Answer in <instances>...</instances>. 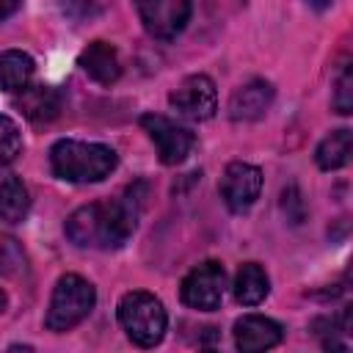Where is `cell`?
Masks as SVG:
<instances>
[{"mask_svg": "<svg viewBox=\"0 0 353 353\" xmlns=\"http://www.w3.org/2000/svg\"><path fill=\"white\" fill-rule=\"evenodd\" d=\"M226 292V270L221 262H199L179 284V298L196 312H215Z\"/></svg>", "mask_w": 353, "mask_h": 353, "instance_id": "5", "label": "cell"}, {"mask_svg": "<svg viewBox=\"0 0 353 353\" xmlns=\"http://www.w3.org/2000/svg\"><path fill=\"white\" fill-rule=\"evenodd\" d=\"M80 66H83V72H85L91 80H97V83H102V85H110V83H116V80L121 77L119 52H116L113 44H108V41H102V39L91 41V44L80 52Z\"/></svg>", "mask_w": 353, "mask_h": 353, "instance_id": "12", "label": "cell"}, {"mask_svg": "<svg viewBox=\"0 0 353 353\" xmlns=\"http://www.w3.org/2000/svg\"><path fill=\"white\" fill-rule=\"evenodd\" d=\"M17 108L25 119L47 124L61 113V94L52 85H25L17 97Z\"/></svg>", "mask_w": 353, "mask_h": 353, "instance_id": "13", "label": "cell"}, {"mask_svg": "<svg viewBox=\"0 0 353 353\" xmlns=\"http://www.w3.org/2000/svg\"><path fill=\"white\" fill-rule=\"evenodd\" d=\"M138 124L143 127V132L149 135V141L157 149V157L163 165H179L190 149H193V132L160 113H143L138 119Z\"/></svg>", "mask_w": 353, "mask_h": 353, "instance_id": "6", "label": "cell"}, {"mask_svg": "<svg viewBox=\"0 0 353 353\" xmlns=\"http://www.w3.org/2000/svg\"><path fill=\"white\" fill-rule=\"evenodd\" d=\"M193 14V0H138V17L149 36L174 39L185 30Z\"/></svg>", "mask_w": 353, "mask_h": 353, "instance_id": "8", "label": "cell"}, {"mask_svg": "<svg viewBox=\"0 0 353 353\" xmlns=\"http://www.w3.org/2000/svg\"><path fill=\"white\" fill-rule=\"evenodd\" d=\"M171 108L190 119V121H207L218 110V91L212 77L207 74H188L171 94H168Z\"/></svg>", "mask_w": 353, "mask_h": 353, "instance_id": "7", "label": "cell"}, {"mask_svg": "<svg viewBox=\"0 0 353 353\" xmlns=\"http://www.w3.org/2000/svg\"><path fill=\"white\" fill-rule=\"evenodd\" d=\"M116 314H119V325L124 328L130 342H135L138 347H154L165 336L168 314H165L160 298H154L146 290L124 292L116 306Z\"/></svg>", "mask_w": 353, "mask_h": 353, "instance_id": "4", "label": "cell"}, {"mask_svg": "<svg viewBox=\"0 0 353 353\" xmlns=\"http://www.w3.org/2000/svg\"><path fill=\"white\" fill-rule=\"evenodd\" d=\"M284 331L276 320L265 314H243L234 323V345L243 353H262L281 342Z\"/></svg>", "mask_w": 353, "mask_h": 353, "instance_id": "10", "label": "cell"}, {"mask_svg": "<svg viewBox=\"0 0 353 353\" xmlns=\"http://www.w3.org/2000/svg\"><path fill=\"white\" fill-rule=\"evenodd\" d=\"M94 303H97L94 284L77 273H63L52 287L47 314H44V328L55 334L72 331L77 323H83L91 314Z\"/></svg>", "mask_w": 353, "mask_h": 353, "instance_id": "3", "label": "cell"}, {"mask_svg": "<svg viewBox=\"0 0 353 353\" xmlns=\"http://www.w3.org/2000/svg\"><path fill=\"white\" fill-rule=\"evenodd\" d=\"M218 193L232 212H245L262 193V171L251 163L234 160L223 168L221 182H218Z\"/></svg>", "mask_w": 353, "mask_h": 353, "instance_id": "9", "label": "cell"}, {"mask_svg": "<svg viewBox=\"0 0 353 353\" xmlns=\"http://www.w3.org/2000/svg\"><path fill=\"white\" fill-rule=\"evenodd\" d=\"M116 165H119V154L105 143L63 138L55 141L50 149V168L58 179L66 182H77V185L102 182L105 176H110Z\"/></svg>", "mask_w": 353, "mask_h": 353, "instance_id": "2", "label": "cell"}, {"mask_svg": "<svg viewBox=\"0 0 353 353\" xmlns=\"http://www.w3.org/2000/svg\"><path fill=\"white\" fill-rule=\"evenodd\" d=\"M25 268V251L11 234H0V273L11 276Z\"/></svg>", "mask_w": 353, "mask_h": 353, "instance_id": "20", "label": "cell"}, {"mask_svg": "<svg viewBox=\"0 0 353 353\" xmlns=\"http://www.w3.org/2000/svg\"><path fill=\"white\" fill-rule=\"evenodd\" d=\"M36 72V63L28 52L22 50H6L0 52V91H22L30 85V77Z\"/></svg>", "mask_w": 353, "mask_h": 353, "instance_id": "15", "label": "cell"}, {"mask_svg": "<svg viewBox=\"0 0 353 353\" xmlns=\"http://www.w3.org/2000/svg\"><path fill=\"white\" fill-rule=\"evenodd\" d=\"M6 303H8V298H6V292L0 290V314H3V309H6Z\"/></svg>", "mask_w": 353, "mask_h": 353, "instance_id": "23", "label": "cell"}, {"mask_svg": "<svg viewBox=\"0 0 353 353\" xmlns=\"http://www.w3.org/2000/svg\"><path fill=\"white\" fill-rule=\"evenodd\" d=\"M141 207H143V199H138L135 185H132L116 199L91 201V204L77 207L66 218L63 232L77 248L113 251V248H121L135 232Z\"/></svg>", "mask_w": 353, "mask_h": 353, "instance_id": "1", "label": "cell"}, {"mask_svg": "<svg viewBox=\"0 0 353 353\" xmlns=\"http://www.w3.org/2000/svg\"><path fill=\"white\" fill-rule=\"evenodd\" d=\"M22 152V132L17 121L6 113H0V171L8 168Z\"/></svg>", "mask_w": 353, "mask_h": 353, "instance_id": "18", "label": "cell"}, {"mask_svg": "<svg viewBox=\"0 0 353 353\" xmlns=\"http://www.w3.org/2000/svg\"><path fill=\"white\" fill-rule=\"evenodd\" d=\"M30 212V196L19 176H6L0 182V221L22 223Z\"/></svg>", "mask_w": 353, "mask_h": 353, "instance_id": "17", "label": "cell"}, {"mask_svg": "<svg viewBox=\"0 0 353 353\" xmlns=\"http://www.w3.org/2000/svg\"><path fill=\"white\" fill-rule=\"evenodd\" d=\"M309 3H312V6H317V8H325L331 0H309Z\"/></svg>", "mask_w": 353, "mask_h": 353, "instance_id": "24", "label": "cell"}, {"mask_svg": "<svg viewBox=\"0 0 353 353\" xmlns=\"http://www.w3.org/2000/svg\"><path fill=\"white\" fill-rule=\"evenodd\" d=\"M350 149H353V132L347 127H339L334 132H328L317 149H314V160L323 171H336L342 165H347L350 160Z\"/></svg>", "mask_w": 353, "mask_h": 353, "instance_id": "16", "label": "cell"}, {"mask_svg": "<svg viewBox=\"0 0 353 353\" xmlns=\"http://www.w3.org/2000/svg\"><path fill=\"white\" fill-rule=\"evenodd\" d=\"M331 105L339 116H347L353 110V69L350 63H345L339 69V74L334 77V94H331Z\"/></svg>", "mask_w": 353, "mask_h": 353, "instance_id": "19", "label": "cell"}, {"mask_svg": "<svg viewBox=\"0 0 353 353\" xmlns=\"http://www.w3.org/2000/svg\"><path fill=\"white\" fill-rule=\"evenodd\" d=\"M273 85L268 80H248L240 85L229 99V116L232 121H256L268 113L273 105Z\"/></svg>", "mask_w": 353, "mask_h": 353, "instance_id": "11", "label": "cell"}, {"mask_svg": "<svg viewBox=\"0 0 353 353\" xmlns=\"http://www.w3.org/2000/svg\"><path fill=\"white\" fill-rule=\"evenodd\" d=\"M232 290H234L237 303H243V306H256V303H262V301L268 298V292H270V279H268V273H265V268H262L259 262H243V265L237 268V273H234Z\"/></svg>", "mask_w": 353, "mask_h": 353, "instance_id": "14", "label": "cell"}, {"mask_svg": "<svg viewBox=\"0 0 353 353\" xmlns=\"http://www.w3.org/2000/svg\"><path fill=\"white\" fill-rule=\"evenodd\" d=\"M58 6H61V11L69 19L83 22V19H91V17L102 14L105 6H108V0H58Z\"/></svg>", "mask_w": 353, "mask_h": 353, "instance_id": "21", "label": "cell"}, {"mask_svg": "<svg viewBox=\"0 0 353 353\" xmlns=\"http://www.w3.org/2000/svg\"><path fill=\"white\" fill-rule=\"evenodd\" d=\"M19 6H22V0H0V22L8 19Z\"/></svg>", "mask_w": 353, "mask_h": 353, "instance_id": "22", "label": "cell"}]
</instances>
